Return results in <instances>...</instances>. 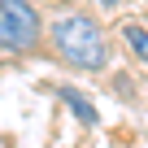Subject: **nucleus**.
<instances>
[{"instance_id": "nucleus-1", "label": "nucleus", "mask_w": 148, "mask_h": 148, "mask_svg": "<svg viewBox=\"0 0 148 148\" xmlns=\"http://www.w3.org/2000/svg\"><path fill=\"white\" fill-rule=\"evenodd\" d=\"M48 48H52L57 61H65L70 70H87V74H100V70H109V61H113L109 31L100 26V18H92V13H83V9L57 13V18L48 22Z\"/></svg>"}, {"instance_id": "nucleus-2", "label": "nucleus", "mask_w": 148, "mask_h": 148, "mask_svg": "<svg viewBox=\"0 0 148 148\" xmlns=\"http://www.w3.org/2000/svg\"><path fill=\"white\" fill-rule=\"evenodd\" d=\"M48 39L44 13L31 0H0V52H35Z\"/></svg>"}, {"instance_id": "nucleus-3", "label": "nucleus", "mask_w": 148, "mask_h": 148, "mask_svg": "<svg viewBox=\"0 0 148 148\" xmlns=\"http://www.w3.org/2000/svg\"><path fill=\"white\" fill-rule=\"evenodd\" d=\"M57 100L74 113V122H79V126H100V109H96L79 87H65V83H61V87H57Z\"/></svg>"}, {"instance_id": "nucleus-4", "label": "nucleus", "mask_w": 148, "mask_h": 148, "mask_svg": "<svg viewBox=\"0 0 148 148\" xmlns=\"http://www.w3.org/2000/svg\"><path fill=\"white\" fill-rule=\"evenodd\" d=\"M118 39H122V48H126L135 61L148 65V26H144V22H131V18H126V22L118 26Z\"/></svg>"}, {"instance_id": "nucleus-5", "label": "nucleus", "mask_w": 148, "mask_h": 148, "mask_svg": "<svg viewBox=\"0 0 148 148\" xmlns=\"http://www.w3.org/2000/svg\"><path fill=\"white\" fill-rule=\"evenodd\" d=\"M92 5H100V9H122L126 0H92Z\"/></svg>"}]
</instances>
